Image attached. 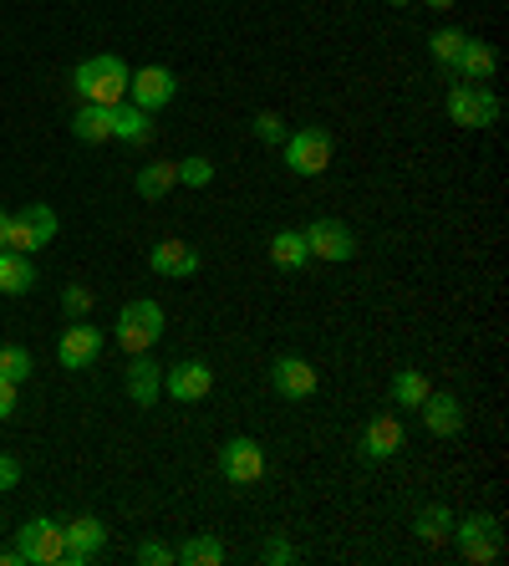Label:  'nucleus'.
Returning <instances> with one entry per match:
<instances>
[{"mask_svg": "<svg viewBox=\"0 0 509 566\" xmlns=\"http://www.w3.org/2000/svg\"><path fill=\"white\" fill-rule=\"evenodd\" d=\"M128 61L113 57V51H102V57H88L82 67L72 72V92L82 97V103H102V107H117L123 97H128Z\"/></svg>", "mask_w": 509, "mask_h": 566, "instance_id": "nucleus-1", "label": "nucleus"}, {"mask_svg": "<svg viewBox=\"0 0 509 566\" xmlns=\"http://www.w3.org/2000/svg\"><path fill=\"white\" fill-rule=\"evenodd\" d=\"M163 337V307L153 297H138L128 301L123 312H117V327H113V343L128 353V358H138V353H153V343Z\"/></svg>", "mask_w": 509, "mask_h": 566, "instance_id": "nucleus-2", "label": "nucleus"}, {"mask_svg": "<svg viewBox=\"0 0 509 566\" xmlns=\"http://www.w3.org/2000/svg\"><path fill=\"white\" fill-rule=\"evenodd\" d=\"M57 240V209L51 205H26L21 215L5 220L0 230V251H21V255H36L42 245Z\"/></svg>", "mask_w": 509, "mask_h": 566, "instance_id": "nucleus-3", "label": "nucleus"}, {"mask_svg": "<svg viewBox=\"0 0 509 566\" xmlns=\"http://www.w3.org/2000/svg\"><path fill=\"white\" fill-rule=\"evenodd\" d=\"M15 552H21V562L36 566H67V531L51 516H36L15 531Z\"/></svg>", "mask_w": 509, "mask_h": 566, "instance_id": "nucleus-4", "label": "nucleus"}, {"mask_svg": "<svg viewBox=\"0 0 509 566\" xmlns=\"http://www.w3.org/2000/svg\"><path fill=\"white\" fill-rule=\"evenodd\" d=\"M286 164H291V174H301V180H316V174H326L332 169V134L326 128H296V134H286Z\"/></svg>", "mask_w": 509, "mask_h": 566, "instance_id": "nucleus-5", "label": "nucleus"}, {"mask_svg": "<svg viewBox=\"0 0 509 566\" xmlns=\"http://www.w3.org/2000/svg\"><path fill=\"white\" fill-rule=\"evenodd\" d=\"M449 118L459 128H495L499 123V97L484 82H453L449 88Z\"/></svg>", "mask_w": 509, "mask_h": 566, "instance_id": "nucleus-6", "label": "nucleus"}, {"mask_svg": "<svg viewBox=\"0 0 509 566\" xmlns=\"http://www.w3.org/2000/svg\"><path fill=\"white\" fill-rule=\"evenodd\" d=\"M453 541H459V556L474 566L499 562V552H505V536H499L495 516H468L464 525H453Z\"/></svg>", "mask_w": 509, "mask_h": 566, "instance_id": "nucleus-7", "label": "nucleus"}, {"mask_svg": "<svg viewBox=\"0 0 509 566\" xmlns=\"http://www.w3.org/2000/svg\"><path fill=\"white\" fill-rule=\"evenodd\" d=\"M301 235H305V251H311V261H332V266H342V261H351V255H357V235H351L342 220H311Z\"/></svg>", "mask_w": 509, "mask_h": 566, "instance_id": "nucleus-8", "label": "nucleus"}, {"mask_svg": "<svg viewBox=\"0 0 509 566\" xmlns=\"http://www.w3.org/2000/svg\"><path fill=\"white\" fill-rule=\"evenodd\" d=\"M219 475L230 480V485H255L265 475V449L255 439H230V444L219 449Z\"/></svg>", "mask_w": 509, "mask_h": 566, "instance_id": "nucleus-9", "label": "nucleus"}, {"mask_svg": "<svg viewBox=\"0 0 509 566\" xmlns=\"http://www.w3.org/2000/svg\"><path fill=\"white\" fill-rule=\"evenodd\" d=\"M174 92H178V77L169 72V67H143V72H132V82H128L132 107H143V113L169 107L174 103Z\"/></svg>", "mask_w": 509, "mask_h": 566, "instance_id": "nucleus-10", "label": "nucleus"}, {"mask_svg": "<svg viewBox=\"0 0 509 566\" xmlns=\"http://www.w3.org/2000/svg\"><path fill=\"white\" fill-rule=\"evenodd\" d=\"M209 388H215V368H209V362H199V358L174 362V368H169V378H163V393H169V398H178V403L209 398Z\"/></svg>", "mask_w": 509, "mask_h": 566, "instance_id": "nucleus-11", "label": "nucleus"}, {"mask_svg": "<svg viewBox=\"0 0 509 566\" xmlns=\"http://www.w3.org/2000/svg\"><path fill=\"white\" fill-rule=\"evenodd\" d=\"M403 444H407V429H403V418L397 414H378L362 429V460H372V464L403 454Z\"/></svg>", "mask_w": 509, "mask_h": 566, "instance_id": "nucleus-12", "label": "nucleus"}, {"mask_svg": "<svg viewBox=\"0 0 509 566\" xmlns=\"http://www.w3.org/2000/svg\"><path fill=\"white\" fill-rule=\"evenodd\" d=\"M67 531V566H88L92 556L107 546V525L97 516H77V521H61Z\"/></svg>", "mask_w": 509, "mask_h": 566, "instance_id": "nucleus-13", "label": "nucleus"}, {"mask_svg": "<svg viewBox=\"0 0 509 566\" xmlns=\"http://www.w3.org/2000/svg\"><path fill=\"white\" fill-rule=\"evenodd\" d=\"M102 353V332L88 327V322H72V327L61 332V343H57V362L61 368H92Z\"/></svg>", "mask_w": 509, "mask_h": 566, "instance_id": "nucleus-14", "label": "nucleus"}, {"mask_svg": "<svg viewBox=\"0 0 509 566\" xmlns=\"http://www.w3.org/2000/svg\"><path fill=\"white\" fill-rule=\"evenodd\" d=\"M418 408H423V429L438 434V439H453V434L464 429V403L453 398V393H428Z\"/></svg>", "mask_w": 509, "mask_h": 566, "instance_id": "nucleus-15", "label": "nucleus"}, {"mask_svg": "<svg viewBox=\"0 0 509 566\" xmlns=\"http://www.w3.org/2000/svg\"><path fill=\"white\" fill-rule=\"evenodd\" d=\"M148 261H153V270H159V276H169V281H189L194 270L204 266L199 251H194V245H184V240H159Z\"/></svg>", "mask_w": 509, "mask_h": 566, "instance_id": "nucleus-16", "label": "nucleus"}, {"mask_svg": "<svg viewBox=\"0 0 509 566\" xmlns=\"http://www.w3.org/2000/svg\"><path fill=\"white\" fill-rule=\"evenodd\" d=\"M270 383H276L280 398H311V393H316V368L305 358H276Z\"/></svg>", "mask_w": 509, "mask_h": 566, "instance_id": "nucleus-17", "label": "nucleus"}, {"mask_svg": "<svg viewBox=\"0 0 509 566\" xmlns=\"http://www.w3.org/2000/svg\"><path fill=\"white\" fill-rule=\"evenodd\" d=\"M163 393V373L148 362V353H138V358L128 362V398L138 403V408H153Z\"/></svg>", "mask_w": 509, "mask_h": 566, "instance_id": "nucleus-18", "label": "nucleus"}, {"mask_svg": "<svg viewBox=\"0 0 509 566\" xmlns=\"http://www.w3.org/2000/svg\"><path fill=\"white\" fill-rule=\"evenodd\" d=\"M113 138H123L128 149H143L148 138H153V113H143V107H132V103H117L113 107Z\"/></svg>", "mask_w": 509, "mask_h": 566, "instance_id": "nucleus-19", "label": "nucleus"}, {"mask_svg": "<svg viewBox=\"0 0 509 566\" xmlns=\"http://www.w3.org/2000/svg\"><path fill=\"white\" fill-rule=\"evenodd\" d=\"M72 138L77 143H107V138H113V107L82 103L72 113Z\"/></svg>", "mask_w": 509, "mask_h": 566, "instance_id": "nucleus-20", "label": "nucleus"}, {"mask_svg": "<svg viewBox=\"0 0 509 566\" xmlns=\"http://www.w3.org/2000/svg\"><path fill=\"white\" fill-rule=\"evenodd\" d=\"M495 46L489 42H474V36H468L464 42V51H459V61H453V72L464 77V82H489V77H495Z\"/></svg>", "mask_w": 509, "mask_h": 566, "instance_id": "nucleus-21", "label": "nucleus"}, {"mask_svg": "<svg viewBox=\"0 0 509 566\" xmlns=\"http://www.w3.org/2000/svg\"><path fill=\"white\" fill-rule=\"evenodd\" d=\"M31 286H36V266H31V255L0 251V291H5V297H26Z\"/></svg>", "mask_w": 509, "mask_h": 566, "instance_id": "nucleus-22", "label": "nucleus"}, {"mask_svg": "<svg viewBox=\"0 0 509 566\" xmlns=\"http://www.w3.org/2000/svg\"><path fill=\"white\" fill-rule=\"evenodd\" d=\"M174 184H178V164H169V159H153V164L138 169V194L143 199H163Z\"/></svg>", "mask_w": 509, "mask_h": 566, "instance_id": "nucleus-23", "label": "nucleus"}, {"mask_svg": "<svg viewBox=\"0 0 509 566\" xmlns=\"http://www.w3.org/2000/svg\"><path fill=\"white\" fill-rule=\"evenodd\" d=\"M270 261H276L280 270H301L305 261H311V251H305V235H301V230H280V235L270 240Z\"/></svg>", "mask_w": 509, "mask_h": 566, "instance_id": "nucleus-24", "label": "nucleus"}, {"mask_svg": "<svg viewBox=\"0 0 509 566\" xmlns=\"http://www.w3.org/2000/svg\"><path fill=\"white\" fill-rule=\"evenodd\" d=\"M413 531H418V541H449L453 536V510L449 506H423L418 516H413Z\"/></svg>", "mask_w": 509, "mask_h": 566, "instance_id": "nucleus-25", "label": "nucleus"}, {"mask_svg": "<svg viewBox=\"0 0 509 566\" xmlns=\"http://www.w3.org/2000/svg\"><path fill=\"white\" fill-rule=\"evenodd\" d=\"M224 556H230V552H224V541H219V536H189L174 552V562H184V566H219Z\"/></svg>", "mask_w": 509, "mask_h": 566, "instance_id": "nucleus-26", "label": "nucleus"}, {"mask_svg": "<svg viewBox=\"0 0 509 566\" xmlns=\"http://www.w3.org/2000/svg\"><path fill=\"white\" fill-rule=\"evenodd\" d=\"M428 393H433V383H428L418 368H403V373L393 378V403H397V408H418Z\"/></svg>", "mask_w": 509, "mask_h": 566, "instance_id": "nucleus-27", "label": "nucleus"}, {"mask_svg": "<svg viewBox=\"0 0 509 566\" xmlns=\"http://www.w3.org/2000/svg\"><path fill=\"white\" fill-rule=\"evenodd\" d=\"M464 31H453V26H443V31H433V36H428V57L438 61V67H449L453 72V61H459V51H464Z\"/></svg>", "mask_w": 509, "mask_h": 566, "instance_id": "nucleus-28", "label": "nucleus"}, {"mask_svg": "<svg viewBox=\"0 0 509 566\" xmlns=\"http://www.w3.org/2000/svg\"><path fill=\"white\" fill-rule=\"evenodd\" d=\"M0 378H11V383H26L31 378V353L21 343L0 347Z\"/></svg>", "mask_w": 509, "mask_h": 566, "instance_id": "nucleus-29", "label": "nucleus"}, {"mask_svg": "<svg viewBox=\"0 0 509 566\" xmlns=\"http://www.w3.org/2000/svg\"><path fill=\"white\" fill-rule=\"evenodd\" d=\"M178 184H189V189H209V184H215V164L199 159V153H194V159H178Z\"/></svg>", "mask_w": 509, "mask_h": 566, "instance_id": "nucleus-30", "label": "nucleus"}, {"mask_svg": "<svg viewBox=\"0 0 509 566\" xmlns=\"http://www.w3.org/2000/svg\"><path fill=\"white\" fill-rule=\"evenodd\" d=\"M250 128H255V138H261L265 149H276V143H286V134H291L280 113H255V123H250Z\"/></svg>", "mask_w": 509, "mask_h": 566, "instance_id": "nucleus-31", "label": "nucleus"}, {"mask_svg": "<svg viewBox=\"0 0 509 566\" xmlns=\"http://www.w3.org/2000/svg\"><path fill=\"white\" fill-rule=\"evenodd\" d=\"M61 312L72 316V322H82V316L92 312V291H88V286H67V291H61Z\"/></svg>", "mask_w": 509, "mask_h": 566, "instance_id": "nucleus-32", "label": "nucleus"}, {"mask_svg": "<svg viewBox=\"0 0 509 566\" xmlns=\"http://www.w3.org/2000/svg\"><path fill=\"white\" fill-rule=\"evenodd\" d=\"M261 562L286 566V562H296V546H291V541H265V546H261Z\"/></svg>", "mask_w": 509, "mask_h": 566, "instance_id": "nucleus-33", "label": "nucleus"}, {"mask_svg": "<svg viewBox=\"0 0 509 566\" xmlns=\"http://www.w3.org/2000/svg\"><path fill=\"white\" fill-rule=\"evenodd\" d=\"M138 562L143 566H169L174 562V552H169L163 541H143V546H138Z\"/></svg>", "mask_w": 509, "mask_h": 566, "instance_id": "nucleus-34", "label": "nucleus"}, {"mask_svg": "<svg viewBox=\"0 0 509 566\" xmlns=\"http://www.w3.org/2000/svg\"><path fill=\"white\" fill-rule=\"evenodd\" d=\"M15 480H21V460L0 454V490H15Z\"/></svg>", "mask_w": 509, "mask_h": 566, "instance_id": "nucleus-35", "label": "nucleus"}, {"mask_svg": "<svg viewBox=\"0 0 509 566\" xmlns=\"http://www.w3.org/2000/svg\"><path fill=\"white\" fill-rule=\"evenodd\" d=\"M15 388H21V383L0 378V418H11V414H15Z\"/></svg>", "mask_w": 509, "mask_h": 566, "instance_id": "nucleus-36", "label": "nucleus"}, {"mask_svg": "<svg viewBox=\"0 0 509 566\" xmlns=\"http://www.w3.org/2000/svg\"><path fill=\"white\" fill-rule=\"evenodd\" d=\"M423 5H433V11H449L453 0H423Z\"/></svg>", "mask_w": 509, "mask_h": 566, "instance_id": "nucleus-37", "label": "nucleus"}, {"mask_svg": "<svg viewBox=\"0 0 509 566\" xmlns=\"http://www.w3.org/2000/svg\"><path fill=\"white\" fill-rule=\"evenodd\" d=\"M5 220H11V215H5V209H0V230H5Z\"/></svg>", "mask_w": 509, "mask_h": 566, "instance_id": "nucleus-38", "label": "nucleus"}, {"mask_svg": "<svg viewBox=\"0 0 509 566\" xmlns=\"http://www.w3.org/2000/svg\"><path fill=\"white\" fill-rule=\"evenodd\" d=\"M387 5H413V0H387Z\"/></svg>", "mask_w": 509, "mask_h": 566, "instance_id": "nucleus-39", "label": "nucleus"}]
</instances>
